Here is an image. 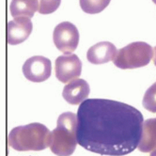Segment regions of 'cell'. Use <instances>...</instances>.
Returning <instances> with one entry per match:
<instances>
[{"mask_svg": "<svg viewBox=\"0 0 156 156\" xmlns=\"http://www.w3.org/2000/svg\"><path fill=\"white\" fill-rule=\"evenodd\" d=\"M143 123L142 113L130 105L87 99L77 111V142L101 155H127L138 147Z\"/></svg>", "mask_w": 156, "mask_h": 156, "instance_id": "obj_1", "label": "cell"}, {"mask_svg": "<svg viewBox=\"0 0 156 156\" xmlns=\"http://www.w3.org/2000/svg\"><path fill=\"white\" fill-rule=\"evenodd\" d=\"M153 63L156 66V46L154 47V50H153Z\"/></svg>", "mask_w": 156, "mask_h": 156, "instance_id": "obj_16", "label": "cell"}, {"mask_svg": "<svg viewBox=\"0 0 156 156\" xmlns=\"http://www.w3.org/2000/svg\"><path fill=\"white\" fill-rule=\"evenodd\" d=\"M39 0H12L9 6L10 14L12 17L32 18L39 10Z\"/></svg>", "mask_w": 156, "mask_h": 156, "instance_id": "obj_12", "label": "cell"}, {"mask_svg": "<svg viewBox=\"0 0 156 156\" xmlns=\"http://www.w3.org/2000/svg\"><path fill=\"white\" fill-rule=\"evenodd\" d=\"M118 51L112 42L101 41L94 44L87 53V58L92 64H104L114 60Z\"/></svg>", "mask_w": 156, "mask_h": 156, "instance_id": "obj_10", "label": "cell"}, {"mask_svg": "<svg viewBox=\"0 0 156 156\" xmlns=\"http://www.w3.org/2000/svg\"><path fill=\"white\" fill-rule=\"evenodd\" d=\"M155 85H156V82H155Z\"/></svg>", "mask_w": 156, "mask_h": 156, "instance_id": "obj_19", "label": "cell"}, {"mask_svg": "<svg viewBox=\"0 0 156 156\" xmlns=\"http://www.w3.org/2000/svg\"><path fill=\"white\" fill-rule=\"evenodd\" d=\"M77 115L62 113L57 121V128L51 133V151L58 156H71L77 146Z\"/></svg>", "mask_w": 156, "mask_h": 156, "instance_id": "obj_3", "label": "cell"}, {"mask_svg": "<svg viewBox=\"0 0 156 156\" xmlns=\"http://www.w3.org/2000/svg\"><path fill=\"white\" fill-rule=\"evenodd\" d=\"M53 41L55 47L64 54H71L79 43V32L70 22H62L54 29Z\"/></svg>", "mask_w": 156, "mask_h": 156, "instance_id": "obj_5", "label": "cell"}, {"mask_svg": "<svg viewBox=\"0 0 156 156\" xmlns=\"http://www.w3.org/2000/svg\"><path fill=\"white\" fill-rule=\"evenodd\" d=\"M111 0H79L81 9L86 13H100L109 5Z\"/></svg>", "mask_w": 156, "mask_h": 156, "instance_id": "obj_13", "label": "cell"}, {"mask_svg": "<svg viewBox=\"0 0 156 156\" xmlns=\"http://www.w3.org/2000/svg\"><path fill=\"white\" fill-rule=\"evenodd\" d=\"M153 57V50L144 41L132 42L118 51L114 64L119 69L130 70L147 66Z\"/></svg>", "mask_w": 156, "mask_h": 156, "instance_id": "obj_4", "label": "cell"}, {"mask_svg": "<svg viewBox=\"0 0 156 156\" xmlns=\"http://www.w3.org/2000/svg\"><path fill=\"white\" fill-rule=\"evenodd\" d=\"M33 25L30 18L16 17L7 25V41L10 45H17L30 36Z\"/></svg>", "mask_w": 156, "mask_h": 156, "instance_id": "obj_8", "label": "cell"}, {"mask_svg": "<svg viewBox=\"0 0 156 156\" xmlns=\"http://www.w3.org/2000/svg\"><path fill=\"white\" fill-rule=\"evenodd\" d=\"M55 77L62 83H69L81 75L82 62L74 54H66L55 59Z\"/></svg>", "mask_w": 156, "mask_h": 156, "instance_id": "obj_6", "label": "cell"}, {"mask_svg": "<svg viewBox=\"0 0 156 156\" xmlns=\"http://www.w3.org/2000/svg\"><path fill=\"white\" fill-rule=\"evenodd\" d=\"M143 106L151 113H156V85L151 86L143 97Z\"/></svg>", "mask_w": 156, "mask_h": 156, "instance_id": "obj_14", "label": "cell"}, {"mask_svg": "<svg viewBox=\"0 0 156 156\" xmlns=\"http://www.w3.org/2000/svg\"><path fill=\"white\" fill-rule=\"evenodd\" d=\"M40 7L38 12L41 14H50L57 10L61 3V0H39Z\"/></svg>", "mask_w": 156, "mask_h": 156, "instance_id": "obj_15", "label": "cell"}, {"mask_svg": "<svg viewBox=\"0 0 156 156\" xmlns=\"http://www.w3.org/2000/svg\"><path fill=\"white\" fill-rule=\"evenodd\" d=\"M9 145L18 151H43L50 147L51 132L41 123L34 122L13 128L9 135Z\"/></svg>", "mask_w": 156, "mask_h": 156, "instance_id": "obj_2", "label": "cell"}, {"mask_svg": "<svg viewBox=\"0 0 156 156\" xmlns=\"http://www.w3.org/2000/svg\"><path fill=\"white\" fill-rule=\"evenodd\" d=\"M150 156H156V148L152 151H151V155Z\"/></svg>", "mask_w": 156, "mask_h": 156, "instance_id": "obj_17", "label": "cell"}, {"mask_svg": "<svg viewBox=\"0 0 156 156\" xmlns=\"http://www.w3.org/2000/svg\"><path fill=\"white\" fill-rule=\"evenodd\" d=\"M152 2H153V3H154L155 5H156V0H152Z\"/></svg>", "mask_w": 156, "mask_h": 156, "instance_id": "obj_18", "label": "cell"}, {"mask_svg": "<svg viewBox=\"0 0 156 156\" xmlns=\"http://www.w3.org/2000/svg\"><path fill=\"white\" fill-rule=\"evenodd\" d=\"M90 88L87 82L84 79H76L67 84L62 91V96L64 100L70 105H81L87 99L90 95Z\"/></svg>", "mask_w": 156, "mask_h": 156, "instance_id": "obj_9", "label": "cell"}, {"mask_svg": "<svg viewBox=\"0 0 156 156\" xmlns=\"http://www.w3.org/2000/svg\"><path fill=\"white\" fill-rule=\"evenodd\" d=\"M51 60L41 55H34L23 65V73L27 80L40 83L46 81L51 75Z\"/></svg>", "mask_w": 156, "mask_h": 156, "instance_id": "obj_7", "label": "cell"}, {"mask_svg": "<svg viewBox=\"0 0 156 156\" xmlns=\"http://www.w3.org/2000/svg\"><path fill=\"white\" fill-rule=\"evenodd\" d=\"M137 148L142 152H151L156 148V118L144 121L142 136Z\"/></svg>", "mask_w": 156, "mask_h": 156, "instance_id": "obj_11", "label": "cell"}]
</instances>
